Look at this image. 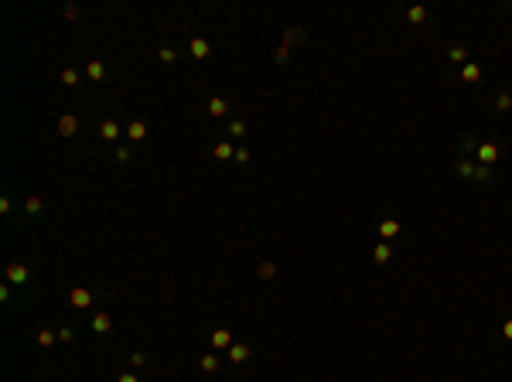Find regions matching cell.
<instances>
[{"label": "cell", "instance_id": "6da1fadb", "mask_svg": "<svg viewBox=\"0 0 512 382\" xmlns=\"http://www.w3.org/2000/svg\"><path fill=\"white\" fill-rule=\"evenodd\" d=\"M478 160L488 168V164H495L498 160V147L495 144H478Z\"/></svg>", "mask_w": 512, "mask_h": 382}, {"label": "cell", "instance_id": "7a4b0ae2", "mask_svg": "<svg viewBox=\"0 0 512 382\" xmlns=\"http://www.w3.org/2000/svg\"><path fill=\"white\" fill-rule=\"evenodd\" d=\"M89 304H93V294H89V290H82V286H76V290H72V307H79V310H82V307H89Z\"/></svg>", "mask_w": 512, "mask_h": 382}, {"label": "cell", "instance_id": "3957f363", "mask_svg": "<svg viewBox=\"0 0 512 382\" xmlns=\"http://www.w3.org/2000/svg\"><path fill=\"white\" fill-rule=\"evenodd\" d=\"M76 130H79V120H76V116H62V120H58V134H62V136H72Z\"/></svg>", "mask_w": 512, "mask_h": 382}, {"label": "cell", "instance_id": "277c9868", "mask_svg": "<svg viewBox=\"0 0 512 382\" xmlns=\"http://www.w3.org/2000/svg\"><path fill=\"white\" fill-rule=\"evenodd\" d=\"M7 280H11V284H24V280H28V270L21 266V263H11V266H7Z\"/></svg>", "mask_w": 512, "mask_h": 382}, {"label": "cell", "instance_id": "5b68a950", "mask_svg": "<svg viewBox=\"0 0 512 382\" xmlns=\"http://www.w3.org/2000/svg\"><path fill=\"white\" fill-rule=\"evenodd\" d=\"M188 52H191V58H209V41H205V38H195Z\"/></svg>", "mask_w": 512, "mask_h": 382}, {"label": "cell", "instance_id": "8992f818", "mask_svg": "<svg viewBox=\"0 0 512 382\" xmlns=\"http://www.w3.org/2000/svg\"><path fill=\"white\" fill-rule=\"evenodd\" d=\"M396 232H399V222H396V218H386V222H379V236H382V239H393Z\"/></svg>", "mask_w": 512, "mask_h": 382}, {"label": "cell", "instance_id": "52a82bcc", "mask_svg": "<svg viewBox=\"0 0 512 382\" xmlns=\"http://www.w3.org/2000/svg\"><path fill=\"white\" fill-rule=\"evenodd\" d=\"M99 134H103V140H116V136H120V126H116L113 120H106V123L99 126Z\"/></svg>", "mask_w": 512, "mask_h": 382}, {"label": "cell", "instance_id": "ba28073f", "mask_svg": "<svg viewBox=\"0 0 512 382\" xmlns=\"http://www.w3.org/2000/svg\"><path fill=\"white\" fill-rule=\"evenodd\" d=\"M127 134H130V140H144V136H147V123H140V120H133V123H130V130H127Z\"/></svg>", "mask_w": 512, "mask_h": 382}, {"label": "cell", "instance_id": "9c48e42d", "mask_svg": "<svg viewBox=\"0 0 512 382\" xmlns=\"http://www.w3.org/2000/svg\"><path fill=\"white\" fill-rule=\"evenodd\" d=\"M229 342H232V338H229V331H226V328H219V331L212 334V344H215V348H232Z\"/></svg>", "mask_w": 512, "mask_h": 382}, {"label": "cell", "instance_id": "30bf717a", "mask_svg": "<svg viewBox=\"0 0 512 382\" xmlns=\"http://www.w3.org/2000/svg\"><path fill=\"white\" fill-rule=\"evenodd\" d=\"M229 358H232V362H246L249 348H246V344H232V348H229Z\"/></svg>", "mask_w": 512, "mask_h": 382}, {"label": "cell", "instance_id": "8fae6325", "mask_svg": "<svg viewBox=\"0 0 512 382\" xmlns=\"http://www.w3.org/2000/svg\"><path fill=\"white\" fill-rule=\"evenodd\" d=\"M256 276H260V280H273V276H277V266H273V263H260V266H256Z\"/></svg>", "mask_w": 512, "mask_h": 382}, {"label": "cell", "instance_id": "7c38bea8", "mask_svg": "<svg viewBox=\"0 0 512 382\" xmlns=\"http://www.w3.org/2000/svg\"><path fill=\"white\" fill-rule=\"evenodd\" d=\"M93 331L106 334V331H110V318H106V314H96V318H93Z\"/></svg>", "mask_w": 512, "mask_h": 382}, {"label": "cell", "instance_id": "4fadbf2b", "mask_svg": "<svg viewBox=\"0 0 512 382\" xmlns=\"http://www.w3.org/2000/svg\"><path fill=\"white\" fill-rule=\"evenodd\" d=\"M461 78H464V82H478V78H481V68H478V65H464Z\"/></svg>", "mask_w": 512, "mask_h": 382}, {"label": "cell", "instance_id": "5bb4252c", "mask_svg": "<svg viewBox=\"0 0 512 382\" xmlns=\"http://www.w3.org/2000/svg\"><path fill=\"white\" fill-rule=\"evenodd\" d=\"M226 110H229L226 99H212V102H209V113L212 116H226Z\"/></svg>", "mask_w": 512, "mask_h": 382}, {"label": "cell", "instance_id": "9a60e30c", "mask_svg": "<svg viewBox=\"0 0 512 382\" xmlns=\"http://www.w3.org/2000/svg\"><path fill=\"white\" fill-rule=\"evenodd\" d=\"M406 18L413 20V24H423V20H427V7H410V14H406Z\"/></svg>", "mask_w": 512, "mask_h": 382}, {"label": "cell", "instance_id": "2e32d148", "mask_svg": "<svg viewBox=\"0 0 512 382\" xmlns=\"http://www.w3.org/2000/svg\"><path fill=\"white\" fill-rule=\"evenodd\" d=\"M76 82H79L76 68H62V86H76Z\"/></svg>", "mask_w": 512, "mask_h": 382}, {"label": "cell", "instance_id": "e0dca14e", "mask_svg": "<svg viewBox=\"0 0 512 382\" xmlns=\"http://www.w3.org/2000/svg\"><path fill=\"white\" fill-rule=\"evenodd\" d=\"M219 368V358L215 355H202V372H215Z\"/></svg>", "mask_w": 512, "mask_h": 382}, {"label": "cell", "instance_id": "ac0fdd59", "mask_svg": "<svg viewBox=\"0 0 512 382\" xmlns=\"http://www.w3.org/2000/svg\"><path fill=\"white\" fill-rule=\"evenodd\" d=\"M301 38H304V31H301V28H290V31L284 34V44H294V41H301Z\"/></svg>", "mask_w": 512, "mask_h": 382}, {"label": "cell", "instance_id": "d6986e66", "mask_svg": "<svg viewBox=\"0 0 512 382\" xmlns=\"http://www.w3.org/2000/svg\"><path fill=\"white\" fill-rule=\"evenodd\" d=\"M512 106V96L509 92H498V99H495V110H509Z\"/></svg>", "mask_w": 512, "mask_h": 382}, {"label": "cell", "instance_id": "ffe728a7", "mask_svg": "<svg viewBox=\"0 0 512 382\" xmlns=\"http://www.w3.org/2000/svg\"><path fill=\"white\" fill-rule=\"evenodd\" d=\"M103 76H106V68L99 62H89V78H103Z\"/></svg>", "mask_w": 512, "mask_h": 382}, {"label": "cell", "instance_id": "44dd1931", "mask_svg": "<svg viewBox=\"0 0 512 382\" xmlns=\"http://www.w3.org/2000/svg\"><path fill=\"white\" fill-rule=\"evenodd\" d=\"M389 256H393V252H389V246H386V242H382V246H376V263H386Z\"/></svg>", "mask_w": 512, "mask_h": 382}, {"label": "cell", "instance_id": "7402d4cb", "mask_svg": "<svg viewBox=\"0 0 512 382\" xmlns=\"http://www.w3.org/2000/svg\"><path fill=\"white\" fill-rule=\"evenodd\" d=\"M215 157H222V160H226V157H236V150H232L229 144H219V147H215Z\"/></svg>", "mask_w": 512, "mask_h": 382}, {"label": "cell", "instance_id": "603a6c76", "mask_svg": "<svg viewBox=\"0 0 512 382\" xmlns=\"http://www.w3.org/2000/svg\"><path fill=\"white\" fill-rule=\"evenodd\" d=\"M447 58H451L454 65H461V62L468 58V52H464V48H451V55H447Z\"/></svg>", "mask_w": 512, "mask_h": 382}, {"label": "cell", "instance_id": "cb8c5ba5", "mask_svg": "<svg viewBox=\"0 0 512 382\" xmlns=\"http://www.w3.org/2000/svg\"><path fill=\"white\" fill-rule=\"evenodd\" d=\"M157 55H161V62H168V65H171V62H174V58H178V52H174V48H161V52H157Z\"/></svg>", "mask_w": 512, "mask_h": 382}, {"label": "cell", "instance_id": "d4e9b609", "mask_svg": "<svg viewBox=\"0 0 512 382\" xmlns=\"http://www.w3.org/2000/svg\"><path fill=\"white\" fill-rule=\"evenodd\" d=\"M229 134H232V136H243V134H246V126H243L239 120H232V123H229Z\"/></svg>", "mask_w": 512, "mask_h": 382}, {"label": "cell", "instance_id": "484cf974", "mask_svg": "<svg viewBox=\"0 0 512 382\" xmlns=\"http://www.w3.org/2000/svg\"><path fill=\"white\" fill-rule=\"evenodd\" d=\"M273 58H277V62H280V65H284L287 58H290V48H287V44H280V48H277V55H273Z\"/></svg>", "mask_w": 512, "mask_h": 382}, {"label": "cell", "instance_id": "4316f807", "mask_svg": "<svg viewBox=\"0 0 512 382\" xmlns=\"http://www.w3.org/2000/svg\"><path fill=\"white\" fill-rule=\"evenodd\" d=\"M474 178H478V181H488V178H492V171L481 164V168H474Z\"/></svg>", "mask_w": 512, "mask_h": 382}, {"label": "cell", "instance_id": "83f0119b", "mask_svg": "<svg viewBox=\"0 0 512 382\" xmlns=\"http://www.w3.org/2000/svg\"><path fill=\"white\" fill-rule=\"evenodd\" d=\"M52 342H55V334H52V331H41V334H38V344H52Z\"/></svg>", "mask_w": 512, "mask_h": 382}, {"label": "cell", "instance_id": "f1b7e54d", "mask_svg": "<svg viewBox=\"0 0 512 382\" xmlns=\"http://www.w3.org/2000/svg\"><path fill=\"white\" fill-rule=\"evenodd\" d=\"M28 212H31V215L41 212V198H28Z\"/></svg>", "mask_w": 512, "mask_h": 382}, {"label": "cell", "instance_id": "f546056e", "mask_svg": "<svg viewBox=\"0 0 512 382\" xmlns=\"http://www.w3.org/2000/svg\"><path fill=\"white\" fill-rule=\"evenodd\" d=\"M457 171H461V174H474V164H468V160H461V164H457Z\"/></svg>", "mask_w": 512, "mask_h": 382}, {"label": "cell", "instance_id": "4dcf8cb0", "mask_svg": "<svg viewBox=\"0 0 512 382\" xmlns=\"http://www.w3.org/2000/svg\"><path fill=\"white\" fill-rule=\"evenodd\" d=\"M249 160V150H236V164H246Z\"/></svg>", "mask_w": 512, "mask_h": 382}, {"label": "cell", "instance_id": "1f68e13d", "mask_svg": "<svg viewBox=\"0 0 512 382\" xmlns=\"http://www.w3.org/2000/svg\"><path fill=\"white\" fill-rule=\"evenodd\" d=\"M502 334H505V338L512 342V321H505V328H502Z\"/></svg>", "mask_w": 512, "mask_h": 382}, {"label": "cell", "instance_id": "d6a6232c", "mask_svg": "<svg viewBox=\"0 0 512 382\" xmlns=\"http://www.w3.org/2000/svg\"><path fill=\"white\" fill-rule=\"evenodd\" d=\"M116 382H137V376H130V372H127V376H120Z\"/></svg>", "mask_w": 512, "mask_h": 382}]
</instances>
